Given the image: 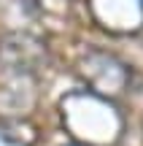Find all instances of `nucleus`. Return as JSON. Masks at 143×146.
Instances as JSON below:
<instances>
[{
    "instance_id": "1",
    "label": "nucleus",
    "mask_w": 143,
    "mask_h": 146,
    "mask_svg": "<svg viewBox=\"0 0 143 146\" xmlns=\"http://www.w3.org/2000/svg\"><path fill=\"white\" fill-rule=\"evenodd\" d=\"M0 62L14 73H35L46 65V46L30 33H11L0 41Z\"/></svg>"
}]
</instances>
